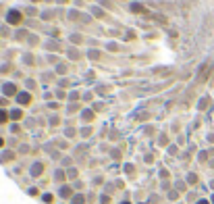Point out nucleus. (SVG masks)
<instances>
[{
  "instance_id": "29",
  "label": "nucleus",
  "mask_w": 214,
  "mask_h": 204,
  "mask_svg": "<svg viewBox=\"0 0 214 204\" xmlns=\"http://www.w3.org/2000/svg\"><path fill=\"white\" fill-rule=\"evenodd\" d=\"M8 117H11V115H8L7 111H2V108H0V125H2V123H7Z\"/></svg>"
},
{
  "instance_id": "16",
  "label": "nucleus",
  "mask_w": 214,
  "mask_h": 204,
  "mask_svg": "<svg viewBox=\"0 0 214 204\" xmlns=\"http://www.w3.org/2000/svg\"><path fill=\"white\" fill-rule=\"evenodd\" d=\"M98 4L104 8H108V11H117V2L114 0H98Z\"/></svg>"
},
{
  "instance_id": "37",
  "label": "nucleus",
  "mask_w": 214,
  "mask_h": 204,
  "mask_svg": "<svg viewBox=\"0 0 214 204\" xmlns=\"http://www.w3.org/2000/svg\"><path fill=\"white\" fill-rule=\"evenodd\" d=\"M94 111H106V104H104V102H96V104H94Z\"/></svg>"
},
{
  "instance_id": "50",
  "label": "nucleus",
  "mask_w": 214,
  "mask_h": 204,
  "mask_svg": "<svg viewBox=\"0 0 214 204\" xmlns=\"http://www.w3.org/2000/svg\"><path fill=\"white\" fill-rule=\"evenodd\" d=\"M2 144H4V140H2V138H0V146H2Z\"/></svg>"
},
{
  "instance_id": "9",
  "label": "nucleus",
  "mask_w": 214,
  "mask_h": 204,
  "mask_svg": "<svg viewBox=\"0 0 214 204\" xmlns=\"http://www.w3.org/2000/svg\"><path fill=\"white\" fill-rule=\"evenodd\" d=\"M21 63L27 65V67H35V65H38V61H35V57L31 54V52H25V54L21 57Z\"/></svg>"
},
{
  "instance_id": "47",
  "label": "nucleus",
  "mask_w": 214,
  "mask_h": 204,
  "mask_svg": "<svg viewBox=\"0 0 214 204\" xmlns=\"http://www.w3.org/2000/svg\"><path fill=\"white\" fill-rule=\"evenodd\" d=\"M69 0H56V4H67Z\"/></svg>"
},
{
  "instance_id": "28",
  "label": "nucleus",
  "mask_w": 214,
  "mask_h": 204,
  "mask_svg": "<svg viewBox=\"0 0 214 204\" xmlns=\"http://www.w3.org/2000/svg\"><path fill=\"white\" fill-rule=\"evenodd\" d=\"M79 23H90V25H91V23H94V17L83 13V15H81V21H79Z\"/></svg>"
},
{
  "instance_id": "30",
  "label": "nucleus",
  "mask_w": 214,
  "mask_h": 204,
  "mask_svg": "<svg viewBox=\"0 0 214 204\" xmlns=\"http://www.w3.org/2000/svg\"><path fill=\"white\" fill-rule=\"evenodd\" d=\"M25 23H27V27H40V21H38V19H25Z\"/></svg>"
},
{
  "instance_id": "1",
  "label": "nucleus",
  "mask_w": 214,
  "mask_h": 204,
  "mask_svg": "<svg viewBox=\"0 0 214 204\" xmlns=\"http://www.w3.org/2000/svg\"><path fill=\"white\" fill-rule=\"evenodd\" d=\"M4 21L7 25H13V27H19L21 23L25 21V13L21 11V8H11L7 15H4Z\"/></svg>"
},
{
  "instance_id": "46",
  "label": "nucleus",
  "mask_w": 214,
  "mask_h": 204,
  "mask_svg": "<svg viewBox=\"0 0 214 204\" xmlns=\"http://www.w3.org/2000/svg\"><path fill=\"white\" fill-rule=\"evenodd\" d=\"M69 177H71V179H75V177H77V171H75V169H69Z\"/></svg>"
},
{
  "instance_id": "48",
  "label": "nucleus",
  "mask_w": 214,
  "mask_h": 204,
  "mask_svg": "<svg viewBox=\"0 0 214 204\" xmlns=\"http://www.w3.org/2000/svg\"><path fill=\"white\" fill-rule=\"evenodd\" d=\"M198 204H210V202H208V200H200V202H198Z\"/></svg>"
},
{
  "instance_id": "23",
  "label": "nucleus",
  "mask_w": 214,
  "mask_h": 204,
  "mask_svg": "<svg viewBox=\"0 0 214 204\" xmlns=\"http://www.w3.org/2000/svg\"><path fill=\"white\" fill-rule=\"evenodd\" d=\"M58 194H60V198H71V194H73V190H71L69 185H62Z\"/></svg>"
},
{
  "instance_id": "5",
  "label": "nucleus",
  "mask_w": 214,
  "mask_h": 204,
  "mask_svg": "<svg viewBox=\"0 0 214 204\" xmlns=\"http://www.w3.org/2000/svg\"><path fill=\"white\" fill-rule=\"evenodd\" d=\"M85 57L90 58V61H102V58H106V54H104L100 48H91L85 52Z\"/></svg>"
},
{
  "instance_id": "44",
  "label": "nucleus",
  "mask_w": 214,
  "mask_h": 204,
  "mask_svg": "<svg viewBox=\"0 0 214 204\" xmlns=\"http://www.w3.org/2000/svg\"><path fill=\"white\" fill-rule=\"evenodd\" d=\"M50 123H52V125H58V123H60V119L54 115V117H50Z\"/></svg>"
},
{
  "instance_id": "13",
  "label": "nucleus",
  "mask_w": 214,
  "mask_h": 204,
  "mask_svg": "<svg viewBox=\"0 0 214 204\" xmlns=\"http://www.w3.org/2000/svg\"><path fill=\"white\" fill-rule=\"evenodd\" d=\"M81 15H83L81 11H77V8H71L67 17H69V21H73V23H79V21H81Z\"/></svg>"
},
{
  "instance_id": "3",
  "label": "nucleus",
  "mask_w": 214,
  "mask_h": 204,
  "mask_svg": "<svg viewBox=\"0 0 214 204\" xmlns=\"http://www.w3.org/2000/svg\"><path fill=\"white\" fill-rule=\"evenodd\" d=\"M44 48L56 54V52H62V42L60 40H48V42H44Z\"/></svg>"
},
{
  "instance_id": "42",
  "label": "nucleus",
  "mask_w": 214,
  "mask_h": 204,
  "mask_svg": "<svg viewBox=\"0 0 214 204\" xmlns=\"http://www.w3.org/2000/svg\"><path fill=\"white\" fill-rule=\"evenodd\" d=\"M94 77H96V73H94V71H87V73H85V79H90V81H94Z\"/></svg>"
},
{
  "instance_id": "2",
  "label": "nucleus",
  "mask_w": 214,
  "mask_h": 204,
  "mask_svg": "<svg viewBox=\"0 0 214 204\" xmlns=\"http://www.w3.org/2000/svg\"><path fill=\"white\" fill-rule=\"evenodd\" d=\"M129 13L131 15H150L148 8H145V4L144 2H137V0H131V2H129Z\"/></svg>"
},
{
  "instance_id": "36",
  "label": "nucleus",
  "mask_w": 214,
  "mask_h": 204,
  "mask_svg": "<svg viewBox=\"0 0 214 204\" xmlns=\"http://www.w3.org/2000/svg\"><path fill=\"white\" fill-rule=\"evenodd\" d=\"M79 98H81L79 92H71V94H69V102H71V100H79Z\"/></svg>"
},
{
  "instance_id": "45",
  "label": "nucleus",
  "mask_w": 214,
  "mask_h": 204,
  "mask_svg": "<svg viewBox=\"0 0 214 204\" xmlns=\"http://www.w3.org/2000/svg\"><path fill=\"white\" fill-rule=\"evenodd\" d=\"M8 104V98L7 96H0V106H7Z\"/></svg>"
},
{
  "instance_id": "22",
  "label": "nucleus",
  "mask_w": 214,
  "mask_h": 204,
  "mask_svg": "<svg viewBox=\"0 0 214 204\" xmlns=\"http://www.w3.org/2000/svg\"><path fill=\"white\" fill-rule=\"evenodd\" d=\"M104 48L110 50V52H118V50H121V44H117V42H106V44H104Z\"/></svg>"
},
{
  "instance_id": "18",
  "label": "nucleus",
  "mask_w": 214,
  "mask_h": 204,
  "mask_svg": "<svg viewBox=\"0 0 214 204\" xmlns=\"http://www.w3.org/2000/svg\"><path fill=\"white\" fill-rule=\"evenodd\" d=\"M67 71H69V65H67V63H58V65L54 67V73H56V75H67Z\"/></svg>"
},
{
  "instance_id": "41",
  "label": "nucleus",
  "mask_w": 214,
  "mask_h": 204,
  "mask_svg": "<svg viewBox=\"0 0 214 204\" xmlns=\"http://www.w3.org/2000/svg\"><path fill=\"white\" fill-rule=\"evenodd\" d=\"M48 108H52V111H58V108H60V104H58V102H48Z\"/></svg>"
},
{
  "instance_id": "43",
  "label": "nucleus",
  "mask_w": 214,
  "mask_h": 204,
  "mask_svg": "<svg viewBox=\"0 0 214 204\" xmlns=\"http://www.w3.org/2000/svg\"><path fill=\"white\" fill-rule=\"evenodd\" d=\"M90 134H91V127H85V129H81V135H83V138H87Z\"/></svg>"
},
{
  "instance_id": "39",
  "label": "nucleus",
  "mask_w": 214,
  "mask_h": 204,
  "mask_svg": "<svg viewBox=\"0 0 214 204\" xmlns=\"http://www.w3.org/2000/svg\"><path fill=\"white\" fill-rule=\"evenodd\" d=\"M2 161H13V152H4V154H2Z\"/></svg>"
},
{
  "instance_id": "35",
  "label": "nucleus",
  "mask_w": 214,
  "mask_h": 204,
  "mask_svg": "<svg viewBox=\"0 0 214 204\" xmlns=\"http://www.w3.org/2000/svg\"><path fill=\"white\" fill-rule=\"evenodd\" d=\"M69 85H71L69 79H60V81H58V88H62V90H65V88H69Z\"/></svg>"
},
{
  "instance_id": "33",
  "label": "nucleus",
  "mask_w": 214,
  "mask_h": 204,
  "mask_svg": "<svg viewBox=\"0 0 214 204\" xmlns=\"http://www.w3.org/2000/svg\"><path fill=\"white\" fill-rule=\"evenodd\" d=\"M135 38H137V34H135V31H131V29H129V31H127V35H125V40H127V42H131V40H135Z\"/></svg>"
},
{
  "instance_id": "11",
  "label": "nucleus",
  "mask_w": 214,
  "mask_h": 204,
  "mask_svg": "<svg viewBox=\"0 0 214 204\" xmlns=\"http://www.w3.org/2000/svg\"><path fill=\"white\" fill-rule=\"evenodd\" d=\"M40 17H42V21H52V19L56 17V8H46V11H42Z\"/></svg>"
},
{
  "instance_id": "38",
  "label": "nucleus",
  "mask_w": 214,
  "mask_h": 204,
  "mask_svg": "<svg viewBox=\"0 0 214 204\" xmlns=\"http://www.w3.org/2000/svg\"><path fill=\"white\" fill-rule=\"evenodd\" d=\"M83 202H85V198H83V196H75V198H73V204H83Z\"/></svg>"
},
{
  "instance_id": "32",
  "label": "nucleus",
  "mask_w": 214,
  "mask_h": 204,
  "mask_svg": "<svg viewBox=\"0 0 214 204\" xmlns=\"http://www.w3.org/2000/svg\"><path fill=\"white\" fill-rule=\"evenodd\" d=\"M46 58H48V63H50V65H54V67L58 65V57H56V54H48Z\"/></svg>"
},
{
  "instance_id": "10",
  "label": "nucleus",
  "mask_w": 214,
  "mask_h": 204,
  "mask_svg": "<svg viewBox=\"0 0 214 204\" xmlns=\"http://www.w3.org/2000/svg\"><path fill=\"white\" fill-rule=\"evenodd\" d=\"M27 35H29L27 29H17V31L13 34V40H15V42H25V40H27Z\"/></svg>"
},
{
  "instance_id": "19",
  "label": "nucleus",
  "mask_w": 214,
  "mask_h": 204,
  "mask_svg": "<svg viewBox=\"0 0 214 204\" xmlns=\"http://www.w3.org/2000/svg\"><path fill=\"white\" fill-rule=\"evenodd\" d=\"M94 117H96V115H94V111H90V108H85V111L81 113V119L85 121V123H91V121H94Z\"/></svg>"
},
{
  "instance_id": "25",
  "label": "nucleus",
  "mask_w": 214,
  "mask_h": 204,
  "mask_svg": "<svg viewBox=\"0 0 214 204\" xmlns=\"http://www.w3.org/2000/svg\"><path fill=\"white\" fill-rule=\"evenodd\" d=\"M25 85H27V90H35L38 88V79H25Z\"/></svg>"
},
{
  "instance_id": "34",
  "label": "nucleus",
  "mask_w": 214,
  "mask_h": 204,
  "mask_svg": "<svg viewBox=\"0 0 214 204\" xmlns=\"http://www.w3.org/2000/svg\"><path fill=\"white\" fill-rule=\"evenodd\" d=\"M11 71H13V67H11V65H0V73H11Z\"/></svg>"
},
{
  "instance_id": "26",
  "label": "nucleus",
  "mask_w": 214,
  "mask_h": 204,
  "mask_svg": "<svg viewBox=\"0 0 214 204\" xmlns=\"http://www.w3.org/2000/svg\"><path fill=\"white\" fill-rule=\"evenodd\" d=\"M56 98H58V100H65V98H67V90H62V88H56Z\"/></svg>"
},
{
  "instance_id": "21",
  "label": "nucleus",
  "mask_w": 214,
  "mask_h": 204,
  "mask_svg": "<svg viewBox=\"0 0 214 204\" xmlns=\"http://www.w3.org/2000/svg\"><path fill=\"white\" fill-rule=\"evenodd\" d=\"M56 79V73H52V71H46V73H42L40 81H54Z\"/></svg>"
},
{
  "instance_id": "31",
  "label": "nucleus",
  "mask_w": 214,
  "mask_h": 204,
  "mask_svg": "<svg viewBox=\"0 0 214 204\" xmlns=\"http://www.w3.org/2000/svg\"><path fill=\"white\" fill-rule=\"evenodd\" d=\"M81 98L85 100V102H91V100H94V94H91V92H83V94H81Z\"/></svg>"
},
{
  "instance_id": "17",
  "label": "nucleus",
  "mask_w": 214,
  "mask_h": 204,
  "mask_svg": "<svg viewBox=\"0 0 214 204\" xmlns=\"http://www.w3.org/2000/svg\"><path fill=\"white\" fill-rule=\"evenodd\" d=\"M91 17L94 19H106V13L102 11V7H91Z\"/></svg>"
},
{
  "instance_id": "6",
  "label": "nucleus",
  "mask_w": 214,
  "mask_h": 204,
  "mask_svg": "<svg viewBox=\"0 0 214 204\" xmlns=\"http://www.w3.org/2000/svg\"><path fill=\"white\" fill-rule=\"evenodd\" d=\"M67 57H69V61H81L83 52L77 46H71V48H67Z\"/></svg>"
},
{
  "instance_id": "7",
  "label": "nucleus",
  "mask_w": 214,
  "mask_h": 204,
  "mask_svg": "<svg viewBox=\"0 0 214 204\" xmlns=\"http://www.w3.org/2000/svg\"><path fill=\"white\" fill-rule=\"evenodd\" d=\"M69 42L73 46H81V44H87V38L83 34H69Z\"/></svg>"
},
{
  "instance_id": "20",
  "label": "nucleus",
  "mask_w": 214,
  "mask_h": 204,
  "mask_svg": "<svg viewBox=\"0 0 214 204\" xmlns=\"http://www.w3.org/2000/svg\"><path fill=\"white\" fill-rule=\"evenodd\" d=\"M42 171H44V165H42V162H35L33 167H31V175H33V177H40Z\"/></svg>"
},
{
  "instance_id": "4",
  "label": "nucleus",
  "mask_w": 214,
  "mask_h": 204,
  "mask_svg": "<svg viewBox=\"0 0 214 204\" xmlns=\"http://www.w3.org/2000/svg\"><path fill=\"white\" fill-rule=\"evenodd\" d=\"M2 94H4V96H17V94H19V90H17V84H13V81H4V84H2Z\"/></svg>"
},
{
  "instance_id": "40",
  "label": "nucleus",
  "mask_w": 214,
  "mask_h": 204,
  "mask_svg": "<svg viewBox=\"0 0 214 204\" xmlns=\"http://www.w3.org/2000/svg\"><path fill=\"white\" fill-rule=\"evenodd\" d=\"M54 179H56V181H62V179H65V173H62V171H56Z\"/></svg>"
},
{
  "instance_id": "27",
  "label": "nucleus",
  "mask_w": 214,
  "mask_h": 204,
  "mask_svg": "<svg viewBox=\"0 0 214 204\" xmlns=\"http://www.w3.org/2000/svg\"><path fill=\"white\" fill-rule=\"evenodd\" d=\"M21 117H23V111H19V108H15V111H11V119H21Z\"/></svg>"
},
{
  "instance_id": "49",
  "label": "nucleus",
  "mask_w": 214,
  "mask_h": 204,
  "mask_svg": "<svg viewBox=\"0 0 214 204\" xmlns=\"http://www.w3.org/2000/svg\"><path fill=\"white\" fill-rule=\"evenodd\" d=\"M29 2H31V4H38V2H42V0H29Z\"/></svg>"
},
{
  "instance_id": "12",
  "label": "nucleus",
  "mask_w": 214,
  "mask_h": 204,
  "mask_svg": "<svg viewBox=\"0 0 214 204\" xmlns=\"http://www.w3.org/2000/svg\"><path fill=\"white\" fill-rule=\"evenodd\" d=\"M96 92L100 94V96H106V94H110V92H112V85L110 84H98Z\"/></svg>"
},
{
  "instance_id": "51",
  "label": "nucleus",
  "mask_w": 214,
  "mask_h": 204,
  "mask_svg": "<svg viewBox=\"0 0 214 204\" xmlns=\"http://www.w3.org/2000/svg\"><path fill=\"white\" fill-rule=\"evenodd\" d=\"M123 204H129V202H123Z\"/></svg>"
},
{
  "instance_id": "14",
  "label": "nucleus",
  "mask_w": 214,
  "mask_h": 204,
  "mask_svg": "<svg viewBox=\"0 0 214 204\" xmlns=\"http://www.w3.org/2000/svg\"><path fill=\"white\" fill-rule=\"evenodd\" d=\"M40 42H42L40 35H35V34H29V35H27V40H25V44H27L29 48H35V46H38Z\"/></svg>"
},
{
  "instance_id": "15",
  "label": "nucleus",
  "mask_w": 214,
  "mask_h": 204,
  "mask_svg": "<svg viewBox=\"0 0 214 204\" xmlns=\"http://www.w3.org/2000/svg\"><path fill=\"white\" fill-rule=\"evenodd\" d=\"M23 13H25V17H27V19H35V17L40 15V11L31 4V7H25V8H23Z\"/></svg>"
},
{
  "instance_id": "8",
  "label": "nucleus",
  "mask_w": 214,
  "mask_h": 204,
  "mask_svg": "<svg viewBox=\"0 0 214 204\" xmlns=\"http://www.w3.org/2000/svg\"><path fill=\"white\" fill-rule=\"evenodd\" d=\"M17 102H19L21 106L31 104V94H29V92H19V94H17Z\"/></svg>"
},
{
  "instance_id": "24",
  "label": "nucleus",
  "mask_w": 214,
  "mask_h": 204,
  "mask_svg": "<svg viewBox=\"0 0 214 204\" xmlns=\"http://www.w3.org/2000/svg\"><path fill=\"white\" fill-rule=\"evenodd\" d=\"M79 108H81V104H79V102H69V106H67V111H69V115H71V113H77Z\"/></svg>"
}]
</instances>
